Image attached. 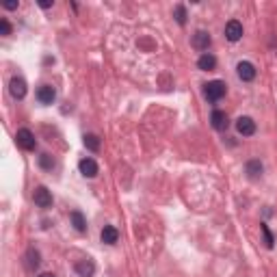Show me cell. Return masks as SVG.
I'll return each instance as SVG.
<instances>
[{
    "label": "cell",
    "mask_w": 277,
    "mask_h": 277,
    "mask_svg": "<svg viewBox=\"0 0 277 277\" xmlns=\"http://www.w3.org/2000/svg\"><path fill=\"white\" fill-rule=\"evenodd\" d=\"M225 91H228L225 89V82H221V80H212V82H208V85H204V95L210 102H219L225 95Z\"/></svg>",
    "instance_id": "1"
},
{
    "label": "cell",
    "mask_w": 277,
    "mask_h": 277,
    "mask_svg": "<svg viewBox=\"0 0 277 277\" xmlns=\"http://www.w3.org/2000/svg\"><path fill=\"white\" fill-rule=\"evenodd\" d=\"M15 141H17V145H20L22 150H26V152H35V147H37L35 135L29 130V128H20L17 135H15Z\"/></svg>",
    "instance_id": "2"
},
{
    "label": "cell",
    "mask_w": 277,
    "mask_h": 277,
    "mask_svg": "<svg viewBox=\"0 0 277 277\" xmlns=\"http://www.w3.org/2000/svg\"><path fill=\"white\" fill-rule=\"evenodd\" d=\"M33 201H35V206L48 210V208L52 206V195H50V191L46 186H37L35 193H33Z\"/></svg>",
    "instance_id": "3"
},
{
    "label": "cell",
    "mask_w": 277,
    "mask_h": 277,
    "mask_svg": "<svg viewBox=\"0 0 277 277\" xmlns=\"http://www.w3.org/2000/svg\"><path fill=\"white\" fill-rule=\"evenodd\" d=\"M9 91H11V95L15 100H24L26 98V80L24 78H11V82H9Z\"/></svg>",
    "instance_id": "4"
},
{
    "label": "cell",
    "mask_w": 277,
    "mask_h": 277,
    "mask_svg": "<svg viewBox=\"0 0 277 277\" xmlns=\"http://www.w3.org/2000/svg\"><path fill=\"white\" fill-rule=\"evenodd\" d=\"M243 37V24L238 20H230L228 24H225V39L228 41H238Z\"/></svg>",
    "instance_id": "5"
},
{
    "label": "cell",
    "mask_w": 277,
    "mask_h": 277,
    "mask_svg": "<svg viewBox=\"0 0 277 277\" xmlns=\"http://www.w3.org/2000/svg\"><path fill=\"white\" fill-rule=\"evenodd\" d=\"M236 130H238V135H243V137L256 135V122H253L251 117H238L236 119Z\"/></svg>",
    "instance_id": "6"
},
{
    "label": "cell",
    "mask_w": 277,
    "mask_h": 277,
    "mask_svg": "<svg viewBox=\"0 0 277 277\" xmlns=\"http://www.w3.org/2000/svg\"><path fill=\"white\" fill-rule=\"evenodd\" d=\"M210 44H212V39H210V35H208L206 31H197V33L193 35V48L200 50V52L206 54V50L210 48Z\"/></svg>",
    "instance_id": "7"
},
{
    "label": "cell",
    "mask_w": 277,
    "mask_h": 277,
    "mask_svg": "<svg viewBox=\"0 0 277 277\" xmlns=\"http://www.w3.org/2000/svg\"><path fill=\"white\" fill-rule=\"evenodd\" d=\"M236 72H238V78L245 82H251L253 78H256V67H253V63L249 61H241L236 65Z\"/></svg>",
    "instance_id": "8"
},
{
    "label": "cell",
    "mask_w": 277,
    "mask_h": 277,
    "mask_svg": "<svg viewBox=\"0 0 277 277\" xmlns=\"http://www.w3.org/2000/svg\"><path fill=\"white\" fill-rule=\"evenodd\" d=\"M37 100H39L41 104H52L54 100H57V91H54V87L50 85H41L39 89H37Z\"/></svg>",
    "instance_id": "9"
},
{
    "label": "cell",
    "mask_w": 277,
    "mask_h": 277,
    "mask_svg": "<svg viewBox=\"0 0 277 277\" xmlns=\"http://www.w3.org/2000/svg\"><path fill=\"white\" fill-rule=\"evenodd\" d=\"M210 122H212V128H215V130H219V132L228 130V126H230V122H228V115H225L223 110H212V115H210Z\"/></svg>",
    "instance_id": "10"
},
{
    "label": "cell",
    "mask_w": 277,
    "mask_h": 277,
    "mask_svg": "<svg viewBox=\"0 0 277 277\" xmlns=\"http://www.w3.org/2000/svg\"><path fill=\"white\" fill-rule=\"evenodd\" d=\"M78 169H80V173L85 175V178H95V175H98V163H95L93 158H82L80 163H78Z\"/></svg>",
    "instance_id": "11"
},
{
    "label": "cell",
    "mask_w": 277,
    "mask_h": 277,
    "mask_svg": "<svg viewBox=\"0 0 277 277\" xmlns=\"http://www.w3.org/2000/svg\"><path fill=\"white\" fill-rule=\"evenodd\" d=\"M100 238H102V243H106V245H115V243H117V238H119L117 228H113V225H104Z\"/></svg>",
    "instance_id": "12"
},
{
    "label": "cell",
    "mask_w": 277,
    "mask_h": 277,
    "mask_svg": "<svg viewBox=\"0 0 277 277\" xmlns=\"http://www.w3.org/2000/svg\"><path fill=\"white\" fill-rule=\"evenodd\" d=\"M197 67H200V69H204V72H212V69L216 67V59L212 57L210 52L201 54V57L197 59Z\"/></svg>",
    "instance_id": "13"
},
{
    "label": "cell",
    "mask_w": 277,
    "mask_h": 277,
    "mask_svg": "<svg viewBox=\"0 0 277 277\" xmlns=\"http://www.w3.org/2000/svg\"><path fill=\"white\" fill-rule=\"evenodd\" d=\"M76 273L80 275V277H91L95 273V264L91 260H80L76 264Z\"/></svg>",
    "instance_id": "14"
},
{
    "label": "cell",
    "mask_w": 277,
    "mask_h": 277,
    "mask_svg": "<svg viewBox=\"0 0 277 277\" xmlns=\"http://www.w3.org/2000/svg\"><path fill=\"white\" fill-rule=\"evenodd\" d=\"M69 219H72V225L76 228V232H87V221H85V216H82L80 210H72Z\"/></svg>",
    "instance_id": "15"
},
{
    "label": "cell",
    "mask_w": 277,
    "mask_h": 277,
    "mask_svg": "<svg viewBox=\"0 0 277 277\" xmlns=\"http://www.w3.org/2000/svg\"><path fill=\"white\" fill-rule=\"evenodd\" d=\"M245 169H247V175L251 180H258L262 175V163H260V160H249Z\"/></svg>",
    "instance_id": "16"
},
{
    "label": "cell",
    "mask_w": 277,
    "mask_h": 277,
    "mask_svg": "<svg viewBox=\"0 0 277 277\" xmlns=\"http://www.w3.org/2000/svg\"><path fill=\"white\" fill-rule=\"evenodd\" d=\"M85 147L91 152H98L100 150V138L95 135H85Z\"/></svg>",
    "instance_id": "17"
},
{
    "label": "cell",
    "mask_w": 277,
    "mask_h": 277,
    "mask_svg": "<svg viewBox=\"0 0 277 277\" xmlns=\"http://www.w3.org/2000/svg\"><path fill=\"white\" fill-rule=\"evenodd\" d=\"M173 15H175V22H178L180 26H184V24H186V9H184L182 4H178V7H175Z\"/></svg>",
    "instance_id": "18"
},
{
    "label": "cell",
    "mask_w": 277,
    "mask_h": 277,
    "mask_svg": "<svg viewBox=\"0 0 277 277\" xmlns=\"http://www.w3.org/2000/svg\"><path fill=\"white\" fill-rule=\"evenodd\" d=\"M26 256H29V269H37V266H39V253H37L35 249L31 247Z\"/></svg>",
    "instance_id": "19"
},
{
    "label": "cell",
    "mask_w": 277,
    "mask_h": 277,
    "mask_svg": "<svg viewBox=\"0 0 277 277\" xmlns=\"http://www.w3.org/2000/svg\"><path fill=\"white\" fill-rule=\"evenodd\" d=\"M39 165H41L44 169H52V167H54L52 156H50V154H41V156H39Z\"/></svg>",
    "instance_id": "20"
},
{
    "label": "cell",
    "mask_w": 277,
    "mask_h": 277,
    "mask_svg": "<svg viewBox=\"0 0 277 277\" xmlns=\"http://www.w3.org/2000/svg\"><path fill=\"white\" fill-rule=\"evenodd\" d=\"M260 230H262V234H264V243H266V247L271 249V247H273V234H271V230L266 228L264 223L260 225Z\"/></svg>",
    "instance_id": "21"
},
{
    "label": "cell",
    "mask_w": 277,
    "mask_h": 277,
    "mask_svg": "<svg viewBox=\"0 0 277 277\" xmlns=\"http://www.w3.org/2000/svg\"><path fill=\"white\" fill-rule=\"evenodd\" d=\"M0 35H4V37L11 35V24H9V22L4 20V17L0 20Z\"/></svg>",
    "instance_id": "22"
},
{
    "label": "cell",
    "mask_w": 277,
    "mask_h": 277,
    "mask_svg": "<svg viewBox=\"0 0 277 277\" xmlns=\"http://www.w3.org/2000/svg\"><path fill=\"white\" fill-rule=\"evenodd\" d=\"M17 7H20L17 0H7V2H4V9H9V11H13V9H17Z\"/></svg>",
    "instance_id": "23"
},
{
    "label": "cell",
    "mask_w": 277,
    "mask_h": 277,
    "mask_svg": "<svg viewBox=\"0 0 277 277\" xmlns=\"http://www.w3.org/2000/svg\"><path fill=\"white\" fill-rule=\"evenodd\" d=\"M39 7H41V9H50V7H52V2H50V0H41Z\"/></svg>",
    "instance_id": "24"
},
{
    "label": "cell",
    "mask_w": 277,
    "mask_h": 277,
    "mask_svg": "<svg viewBox=\"0 0 277 277\" xmlns=\"http://www.w3.org/2000/svg\"><path fill=\"white\" fill-rule=\"evenodd\" d=\"M39 277H54V275H52V273H41Z\"/></svg>",
    "instance_id": "25"
}]
</instances>
